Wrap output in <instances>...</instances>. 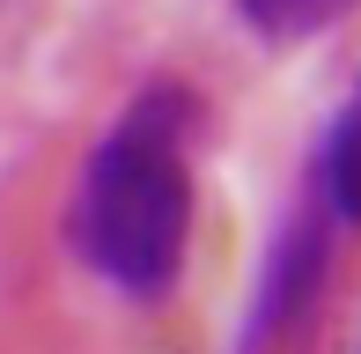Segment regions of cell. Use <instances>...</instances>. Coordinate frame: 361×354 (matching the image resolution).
<instances>
[{
  "instance_id": "4",
  "label": "cell",
  "mask_w": 361,
  "mask_h": 354,
  "mask_svg": "<svg viewBox=\"0 0 361 354\" xmlns=\"http://www.w3.org/2000/svg\"><path fill=\"white\" fill-rule=\"evenodd\" d=\"M361 0H236V23L258 44H310L332 23H347Z\"/></svg>"
},
{
  "instance_id": "3",
  "label": "cell",
  "mask_w": 361,
  "mask_h": 354,
  "mask_svg": "<svg viewBox=\"0 0 361 354\" xmlns=\"http://www.w3.org/2000/svg\"><path fill=\"white\" fill-rule=\"evenodd\" d=\"M310 192H317V207L339 221V229H361V82L339 96V111L324 118Z\"/></svg>"
},
{
  "instance_id": "2",
  "label": "cell",
  "mask_w": 361,
  "mask_h": 354,
  "mask_svg": "<svg viewBox=\"0 0 361 354\" xmlns=\"http://www.w3.org/2000/svg\"><path fill=\"white\" fill-rule=\"evenodd\" d=\"M332 229L339 221L317 207V192H302V207L258 251L251 295H243V317H236V354H295L302 347V332L317 325L324 281H332Z\"/></svg>"
},
{
  "instance_id": "1",
  "label": "cell",
  "mask_w": 361,
  "mask_h": 354,
  "mask_svg": "<svg viewBox=\"0 0 361 354\" xmlns=\"http://www.w3.org/2000/svg\"><path fill=\"white\" fill-rule=\"evenodd\" d=\"M200 177H192V96L147 82L89 148L67 207V244L118 303H170L185 281Z\"/></svg>"
}]
</instances>
